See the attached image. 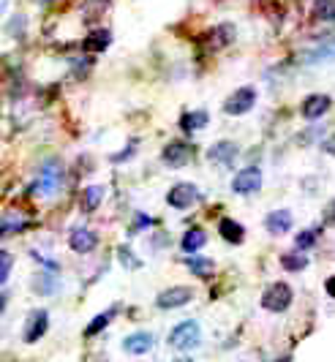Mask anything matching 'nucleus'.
I'll return each instance as SVG.
<instances>
[{
	"instance_id": "nucleus-1",
	"label": "nucleus",
	"mask_w": 335,
	"mask_h": 362,
	"mask_svg": "<svg viewBox=\"0 0 335 362\" xmlns=\"http://www.w3.org/2000/svg\"><path fill=\"white\" fill-rule=\"evenodd\" d=\"M63 185V163L60 161H47L41 169H38L36 185H33V194L41 197V199H49L55 197Z\"/></svg>"
},
{
	"instance_id": "nucleus-2",
	"label": "nucleus",
	"mask_w": 335,
	"mask_h": 362,
	"mask_svg": "<svg viewBox=\"0 0 335 362\" xmlns=\"http://www.w3.org/2000/svg\"><path fill=\"white\" fill-rule=\"evenodd\" d=\"M199 344H202V327L196 325V322H191V319L180 322V325L169 332V346L175 351H191V349H196Z\"/></svg>"
},
{
	"instance_id": "nucleus-3",
	"label": "nucleus",
	"mask_w": 335,
	"mask_h": 362,
	"mask_svg": "<svg viewBox=\"0 0 335 362\" xmlns=\"http://www.w3.org/2000/svg\"><path fill=\"white\" fill-rule=\"evenodd\" d=\"M295 303V294H292V286L289 284H270L264 294H261V308L270 310V313H283V310H289V305Z\"/></svg>"
},
{
	"instance_id": "nucleus-4",
	"label": "nucleus",
	"mask_w": 335,
	"mask_h": 362,
	"mask_svg": "<svg viewBox=\"0 0 335 362\" xmlns=\"http://www.w3.org/2000/svg\"><path fill=\"white\" fill-rule=\"evenodd\" d=\"M257 98H259V93L257 88H251V85H245V88H237V90L232 93L226 101H223V112L226 115H235V117H240V115H248L251 109L257 107Z\"/></svg>"
},
{
	"instance_id": "nucleus-5",
	"label": "nucleus",
	"mask_w": 335,
	"mask_h": 362,
	"mask_svg": "<svg viewBox=\"0 0 335 362\" xmlns=\"http://www.w3.org/2000/svg\"><path fill=\"white\" fill-rule=\"evenodd\" d=\"M261 188V169L259 166H245L232 177V191L237 197H251Z\"/></svg>"
},
{
	"instance_id": "nucleus-6",
	"label": "nucleus",
	"mask_w": 335,
	"mask_h": 362,
	"mask_svg": "<svg viewBox=\"0 0 335 362\" xmlns=\"http://www.w3.org/2000/svg\"><path fill=\"white\" fill-rule=\"evenodd\" d=\"M199 199V188L194 182H175L167 194V204L175 210H188L191 204H196Z\"/></svg>"
},
{
	"instance_id": "nucleus-7",
	"label": "nucleus",
	"mask_w": 335,
	"mask_h": 362,
	"mask_svg": "<svg viewBox=\"0 0 335 362\" xmlns=\"http://www.w3.org/2000/svg\"><path fill=\"white\" fill-rule=\"evenodd\" d=\"M191 300H194V289L191 286H169V289H164L155 297V305L161 310H175L188 305Z\"/></svg>"
},
{
	"instance_id": "nucleus-8",
	"label": "nucleus",
	"mask_w": 335,
	"mask_h": 362,
	"mask_svg": "<svg viewBox=\"0 0 335 362\" xmlns=\"http://www.w3.org/2000/svg\"><path fill=\"white\" fill-rule=\"evenodd\" d=\"M191 158H194V150H191V145L180 142V139L169 142V145L161 150V161L167 163V166H172V169H180V166H186Z\"/></svg>"
},
{
	"instance_id": "nucleus-9",
	"label": "nucleus",
	"mask_w": 335,
	"mask_h": 362,
	"mask_svg": "<svg viewBox=\"0 0 335 362\" xmlns=\"http://www.w3.org/2000/svg\"><path fill=\"white\" fill-rule=\"evenodd\" d=\"M49 329V313L47 310H33L28 316V325H25V344H36L38 338H44Z\"/></svg>"
},
{
	"instance_id": "nucleus-10",
	"label": "nucleus",
	"mask_w": 335,
	"mask_h": 362,
	"mask_svg": "<svg viewBox=\"0 0 335 362\" xmlns=\"http://www.w3.org/2000/svg\"><path fill=\"white\" fill-rule=\"evenodd\" d=\"M330 95H324V93H314V95H308V98H302V104H300V115L305 117V120H319L322 115H327V109H330Z\"/></svg>"
},
{
	"instance_id": "nucleus-11",
	"label": "nucleus",
	"mask_w": 335,
	"mask_h": 362,
	"mask_svg": "<svg viewBox=\"0 0 335 362\" xmlns=\"http://www.w3.org/2000/svg\"><path fill=\"white\" fill-rule=\"evenodd\" d=\"M237 156H240V150H237L235 142H229V139H218L216 145H210V150H207V158L213 163H223V166L235 163Z\"/></svg>"
},
{
	"instance_id": "nucleus-12",
	"label": "nucleus",
	"mask_w": 335,
	"mask_h": 362,
	"mask_svg": "<svg viewBox=\"0 0 335 362\" xmlns=\"http://www.w3.org/2000/svg\"><path fill=\"white\" fill-rule=\"evenodd\" d=\"M292 221L295 218H292L289 210H273V213H267V218H264V229L273 237H281L292 229Z\"/></svg>"
},
{
	"instance_id": "nucleus-13",
	"label": "nucleus",
	"mask_w": 335,
	"mask_h": 362,
	"mask_svg": "<svg viewBox=\"0 0 335 362\" xmlns=\"http://www.w3.org/2000/svg\"><path fill=\"white\" fill-rule=\"evenodd\" d=\"M69 245H71L74 254H90V251H95V245H98V237L90 229H74L71 237H69Z\"/></svg>"
},
{
	"instance_id": "nucleus-14",
	"label": "nucleus",
	"mask_w": 335,
	"mask_h": 362,
	"mask_svg": "<svg viewBox=\"0 0 335 362\" xmlns=\"http://www.w3.org/2000/svg\"><path fill=\"white\" fill-rule=\"evenodd\" d=\"M153 344H155V338L150 332H131L129 338L123 341V349L129 354H134V357H139V354H148L150 349H153Z\"/></svg>"
},
{
	"instance_id": "nucleus-15",
	"label": "nucleus",
	"mask_w": 335,
	"mask_h": 362,
	"mask_svg": "<svg viewBox=\"0 0 335 362\" xmlns=\"http://www.w3.org/2000/svg\"><path fill=\"white\" fill-rule=\"evenodd\" d=\"M104 197H107L104 185H88L82 191V197H79V210L82 213H93V210H98V204L104 202Z\"/></svg>"
},
{
	"instance_id": "nucleus-16",
	"label": "nucleus",
	"mask_w": 335,
	"mask_h": 362,
	"mask_svg": "<svg viewBox=\"0 0 335 362\" xmlns=\"http://www.w3.org/2000/svg\"><path fill=\"white\" fill-rule=\"evenodd\" d=\"M218 235H221L226 243L240 245L242 240H245V229H242V223H237L235 218H221V223H218Z\"/></svg>"
},
{
	"instance_id": "nucleus-17",
	"label": "nucleus",
	"mask_w": 335,
	"mask_h": 362,
	"mask_svg": "<svg viewBox=\"0 0 335 362\" xmlns=\"http://www.w3.org/2000/svg\"><path fill=\"white\" fill-rule=\"evenodd\" d=\"M186 267L194 272L196 278L207 281V278H213V272H216V262L207 259V256H191V259H186Z\"/></svg>"
},
{
	"instance_id": "nucleus-18",
	"label": "nucleus",
	"mask_w": 335,
	"mask_h": 362,
	"mask_svg": "<svg viewBox=\"0 0 335 362\" xmlns=\"http://www.w3.org/2000/svg\"><path fill=\"white\" fill-rule=\"evenodd\" d=\"M207 120H210V115H207L205 109H194V112H186L183 117H180V128L191 134V131H202L207 128Z\"/></svg>"
},
{
	"instance_id": "nucleus-19",
	"label": "nucleus",
	"mask_w": 335,
	"mask_h": 362,
	"mask_svg": "<svg viewBox=\"0 0 335 362\" xmlns=\"http://www.w3.org/2000/svg\"><path fill=\"white\" fill-rule=\"evenodd\" d=\"M207 243V235L202 232V229H188L186 235H183V240H180V248L186 251V254H196L199 248H205Z\"/></svg>"
},
{
	"instance_id": "nucleus-20",
	"label": "nucleus",
	"mask_w": 335,
	"mask_h": 362,
	"mask_svg": "<svg viewBox=\"0 0 335 362\" xmlns=\"http://www.w3.org/2000/svg\"><path fill=\"white\" fill-rule=\"evenodd\" d=\"M335 60V38L322 41L314 52H308V63H330Z\"/></svg>"
},
{
	"instance_id": "nucleus-21",
	"label": "nucleus",
	"mask_w": 335,
	"mask_h": 362,
	"mask_svg": "<svg viewBox=\"0 0 335 362\" xmlns=\"http://www.w3.org/2000/svg\"><path fill=\"white\" fill-rule=\"evenodd\" d=\"M110 44H112L110 30H93L90 36L85 38V49H90V52H104Z\"/></svg>"
},
{
	"instance_id": "nucleus-22",
	"label": "nucleus",
	"mask_w": 335,
	"mask_h": 362,
	"mask_svg": "<svg viewBox=\"0 0 335 362\" xmlns=\"http://www.w3.org/2000/svg\"><path fill=\"white\" fill-rule=\"evenodd\" d=\"M314 19H319V22H335V0H317L314 3Z\"/></svg>"
},
{
	"instance_id": "nucleus-23",
	"label": "nucleus",
	"mask_w": 335,
	"mask_h": 362,
	"mask_svg": "<svg viewBox=\"0 0 335 362\" xmlns=\"http://www.w3.org/2000/svg\"><path fill=\"white\" fill-rule=\"evenodd\" d=\"M112 319H114V308H110L107 313H98V316H95L93 322L88 325V329H85V335H88V338H93V335H98L101 329H107V327H110Z\"/></svg>"
},
{
	"instance_id": "nucleus-24",
	"label": "nucleus",
	"mask_w": 335,
	"mask_h": 362,
	"mask_svg": "<svg viewBox=\"0 0 335 362\" xmlns=\"http://www.w3.org/2000/svg\"><path fill=\"white\" fill-rule=\"evenodd\" d=\"M281 267L289 272H300L308 267V259H305L302 254H283L281 256Z\"/></svg>"
},
{
	"instance_id": "nucleus-25",
	"label": "nucleus",
	"mask_w": 335,
	"mask_h": 362,
	"mask_svg": "<svg viewBox=\"0 0 335 362\" xmlns=\"http://www.w3.org/2000/svg\"><path fill=\"white\" fill-rule=\"evenodd\" d=\"M295 245H298V251L314 248V245H317V229H305V232H300V235L295 237Z\"/></svg>"
},
{
	"instance_id": "nucleus-26",
	"label": "nucleus",
	"mask_w": 335,
	"mask_h": 362,
	"mask_svg": "<svg viewBox=\"0 0 335 362\" xmlns=\"http://www.w3.org/2000/svg\"><path fill=\"white\" fill-rule=\"evenodd\" d=\"M11 254L8 251H3V256H0V284H6L8 281V272H11Z\"/></svg>"
},
{
	"instance_id": "nucleus-27",
	"label": "nucleus",
	"mask_w": 335,
	"mask_h": 362,
	"mask_svg": "<svg viewBox=\"0 0 335 362\" xmlns=\"http://www.w3.org/2000/svg\"><path fill=\"white\" fill-rule=\"evenodd\" d=\"M117 254H120V262H123V264H129V267H139V262H134V254H131L129 248H120Z\"/></svg>"
},
{
	"instance_id": "nucleus-28",
	"label": "nucleus",
	"mask_w": 335,
	"mask_h": 362,
	"mask_svg": "<svg viewBox=\"0 0 335 362\" xmlns=\"http://www.w3.org/2000/svg\"><path fill=\"white\" fill-rule=\"evenodd\" d=\"M322 150H324L327 156H335V134H333V136H327V139L322 142Z\"/></svg>"
},
{
	"instance_id": "nucleus-29",
	"label": "nucleus",
	"mask_w": 335,
	"mask_h": 362,
	"mask_svg": "<svg viewBox=\"0 0 335 362\" xmlns=\"http://www.w3.org/2000/svg\"><path fill=\"white\" fill-rule=\"evenodd\" d=\"M324 291H327V294H330V297L335 300V275H330V278L324 281Z\"/></svg>"
},
{
	"instance_id": "nucleus-30",
	"label": "nucleus",
	"mask_w": 335,
	"mask_h": 362,
	"mask_svg": "<svg viewBox=\"0 0 335 362\" xmlns=\"http://www.w3.org/2000/svg\"><path fill=\"white\" fill-rule=\"evenodd\" d=\"M330 213H333V216H330V218H333V221H335V202H333V204H330Z\"/></svg>"
},
{
	"instance_id": "nucleus-31",
	"label": "nucleus",
	"mask_w": 335,
	"mask_h": 362,
	"mask_svg": "<svg viewBox=\"0 0 335 362\" xmlns=\"http://www.w3.org/2000/svg\"><path fill=\"white\" fill-rule=\"evenodd\" d=\"M175 362H194L191 357H180V360H175Z\"/></svg>"
},
{
	"instance_id": "nucleus-32",
	"label": "nucleus",
	"mask_w": 335,
	"mask_h": 362,
	"mask_svg": "<svg viewBox=\"0 0 335 362\" xmlns=\"http://www.w3.org/2000/svg\"><path fill=\"white\" fill-rule=\"evenodd\" d=\"M278 362H292V357H283V360H278Z\"/></svg>"
}]
</instances>
